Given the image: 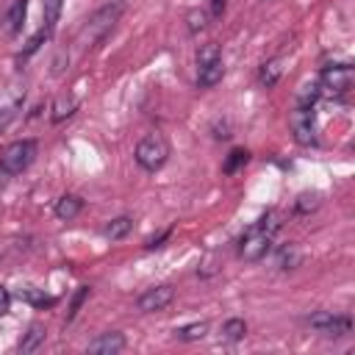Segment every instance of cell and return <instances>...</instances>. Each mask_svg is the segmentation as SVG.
<instances>
[{
    "label": "cell",
    "instance_id": "cell-13",
    "mask_svg": "<svg viewBox=\"0 0 355 355\" xmlns=\"http://www.w3.org/2000/svg\"><path fill=\"white\" fill-rule=\"evenodd\" d=\"M25 11H28V0H14V3H11L8 14H6V19H3V28H6V33H11V36H14V33L22 28Z\"/></svg>",
    "mask_w": 355,
    "mask_h": 355
},
{
    "label": "cell",
    "instance_id": "cell-17",
    "mask_svg": "<svg viewBox=\"0 0 355 355\" xmlns=\"http://www.w3.org/2000/svg\"><path fill=\"white\" fill-rule=\"evenodd\" d=\"M280 75H283L280 58H272V61H266V64L261 67V83H263L266 89H272V86L280 80Z\"/></svg>",
    "mask_w": 355,
    "mask_h": 355
},
{
    "label": "cell",
    "instance_id": "cell-12",
    "mask_svg": "<svg viewBox=\"0 0 355 355\" xmlns=\"http://www.w3.org/2000/svg\"><path fill=\"white\" fill-rule=\"evenodd\" d=\"M80 211H83V200L75 197V194H64V197L55 202V216H58L61 222H72Z\"/></svg>",
    "mask_w": 355,
    "mask_h": 355
},
{
    "label": "cell",
    "instance_id": "cell-20",
    "mask_svg": "<svg viewBox=\"0 0 355 355\" xmlns=\"http://www.w3.org/2000/svg\"><path fill=\"white\" fill-rule=\"evenodd\" d=\"M205 330H208V324H205V322H194V324L178 327V330H175V338H180V341H197V338H202V336H205Z\"/></svg>",
    "mask_w": 355,
    "mask_h": 355
},
{
    "label": "cell",
    "instance_id": "cell-11",
    "mask_svg": "<svg viewBox=\"0 0 355 355\" xmlns=\"http://www.w3.org/2000/svg\"><path fill=\"white\" fill-rule=\"evenodd\" d=\"M222 75H225V64H222V58L208 61V64H197V86H202V89L216 86V83L222 80Z\"/></svg>",
    "mask_w": 355,
    "mask_h": 355
},
{
    "label": "cell",
    "instance_id": "cell-27",
    "mask_svg": "<svg viewBox=\"0 0 355 355\" xmlns=\"http://www.w3.org/2000/svg\"><path fill=\"white\" fill-rule=\"evenodd\" d=\"M8 305H11V294H8L6 286H0V316L8 311Z\"/></svg>",
    "mask_w": 355,
    "mask_h": 355
},
{
    "label": "cell",
    "instance_id": "cell-24",
    "mask_svg": "<svg viewBox=\"0 0 355 355\" xmlns=\"http://www.w3.org/2000/svg\"><path fill=\"white\" fill-rule=\"evenodd\" d=\"M86 297H89V286H80V288H78V294H75V300H72V305H69V313H67V319H69V322L75 319V313H78V308L83 305V300H86Z\"/></svg>",
    "mask_w": 355,
    "mask_h": 355
},
{
    "label": "cell",
    "instance_id": "cell-21",
    "mask_svg": "<svg viewBox=\"0 0 355 355\" xmlns=\"http://www.w3.org/2000/svg\"><path fill=\"white\" fill-rule=\"evenodd\" d=\"M216 58H222V50H219L216 42H208L197 50V64H208V61H216Z\"/></svg>",
    "mask_w": 355,
    "mask_h": 355
},
{
    "label": "cell",
    "instance_id": "cell-10",
    "mask_svg": "<svg viewBox=\"0 0 355 355\" xmlns=\"http://www.w3.org/2000/svg\"><path fill=\"white\" fill-rule=\"evenodd\" d=\"M125 336L122 333H100L94 341H89V347H86V352H92V355H116V352H122L125 349Z\"/></svg>",
    "mask_w": 355,
    "mask_h": 355
},
{
    "label": "cell",
    "instance_id": "cell-4",
    "mask_svg": "<svg viewBox=\"0 0 355 355\" xmlns=\"http://www.w3.org/2000/svg\"><path fill=\"white\" fill-rule=\"evenodd\" d=\"M122 11H125V3H119V0H116V3H108V6H103V8H97V11L89 17L86 28H83V39H86L89 44L103 42V39L114 31V25L119 22Z\"/></svg>",
    "mask_w": 355,
    "mask_h": 355
},
{
    "label": "cell",
    "instance_id": "cell-23",
    "mask_svg": "<svg viewBox=\"0 0 355 355\" xmlns=\"http://www.w3.org/2000/svg\"><path fill=\"white\" fill-rule=\"evenodd\" d=\"M316 205H319V194H316V191H313V194L305 191V194H300L297 202H294V208H297L300 214H308V211H313Z\"/></svg>",
    "mask_w": 355,
    "mask_h": 355
},
{
    "label": "cell",
    "instance_id": "cell-6",
    "mask_svg": "<svg viewBox=\"0 0 355 355\" xmlns=\"http://www.w3.org/2000/svg\"><path fill=\"white\" fill-rule=\"evenodd\" d=\"M352 80H355V72L349 64H327L319 75V89L333 94H347L352 89Z\"/></svg>",
    "mask_w": 355,
    "mask_h": 355
},
{
    "label": "cell",
    "instance_id": "cell-2",
    "mask_svg": "<svg viewBox=\"0 0 355 355\" xmlns=\"http://www.w3.org/2000/svg\"><path fill=\"white\" fill-rule=\"evenodd\" d=\"M169 153H172L169 139H166L161 130H153V133H147V136L136 144L133 158H136V164H139L144 172H158V169L166 164Z\"/></svg>",
    "mask_w": 355,
    "mask_h": 355
},
{
    "label": "cell",
    "instance_id": "cell-7",
    "mask_svg": "<svg viewBox=\"0 0 355 355\" xmlns=\"http://www.w3.org/2000/svg\"><path fill=\"white\" fill-rule=\"evenodd\" d=\"M311 327L313 330H319L322 336H347L349 330H352V319L349 316H338V313H333V311H319V313H313L311 319Z\"/></svg>",
    "mask_w": 355,
    "mask_h": 355
},
{
    "label": "cell",
    "instance_id": "cell-5",
    "mask_svg": "<svg viewBox=\"0 0 355 355\" xmlns=\"http://www.w3.org/2000/svg\"><path fill=\"white\" fill-rule=\"evenodd\" d=\"M288 125H291V133L300 144H316V111L313 105H297L291 114H288Z\"/></svg>",
    "mask_w": 355,
    "mask_h": 355
},
{
    "label": "cell",
    "instance_id": "cell-9",
    "mask_svg": "<svg viewBox=\"0 0 355 355\" xmlns=\"http://www.w3.org/2000/svg\"><path fill=\"white\" fill-rule=\"evenodd\" d=\"M172 300H175V288L164 283V286H153V288H147L144 294H139L136 305H139L141 313H155V311H164Z\"/></svg>",
    "mask_w": 355,
    "mask_h": 355
},
{
    "label": "cell",
    "instance_id": "cell-22",
    "mask_svg": "<svg viewBox=\"0 0 355 355\" xmlns=\"http://www.w3.org/2000/svg\"><path fill=\"white\" fill-rule=\"evenodd\" d=\"M186 19H189V31H202V28L208 25V19H211V17H208V11H205V8H191Z\"/></svg>",
    "mask_w": 355,
    "mask_h": 355
},
{
    "label": "cell",
    "instance_id": "cell-25",
    "mask_svg": "<svg viewBox=\"0 0 355 355\" xmlns=\"http://www.w3.org/2000/svg\"><path fill=\"white\" fill-rule=\"evenodd\" d=\"M22 297L31 300L33 305H53V297H42V294H36V288H25Z\"/></svg>",
    "mask_w": 355,
    "mask_h": 355
},
{
    "label": "cell",
    "instance_id": "cell-26",
    "mask_svg": "<svg viewBox=\"0 0 355 355\" xmlns=\"http://www.w3.org/2000/svg\"><path fill=\"white\" fill-rule=\"evenodd\" d=\"M225 6H227V0H208V17L219 19L225 14Z\"/></svg>",
    "mask_w": 355,
    "mask_h": 355
},
{
    "label": "cell",
    "instance_id": "cell-1",
    "mask_svg": "<svg viewBox=\"0 0 355 355\" xmlns=\"http://www.w3.org/2000/svg\"><path fill=\"white\" fill-rule=\"evenodd\" d=\"M277 227H280V222H277L275 214H266V216H261L258 222H252V225L241 233V239H239V258L247 261V263L261 261V258L269 252Z\"/></svg>",
    "mask_w": 355,
    "mask_h": 355
},
{
    "label": "cell",
    "instance_id": "cell-15",
    "mask_svg": "<svg viewBox=\"0 0 355 355\" xmlns=\"http://www.w3.org/2000/svg\"><path fill=\"white\" fill-rule=\"evenodd\" d=\"M250 161V153L244 150V147H236V150H230V155L225 158V164H222V172L225 175H236L244 164Z\"/></svg>",
    "mask_w": 355,
    "mask_h": 355
},
{
    "label": "cell",
    "instance_id": "cell-14",
    "mask_svg": "<svg viewBox=\"0 0 355 355\" xmlns=\"http://www.w3.org/2000/svg\"><path fill=\"white\" fill-rule=\"evenodd\" d=\"M130 230H133V219H130V216H116V219H111V222L103 227V236L111 239V241H116V239H125Z\"/></svg>",
    "mask_w": 355,
    "mask_h": 355
},
{
    "label": "cell",
    "instance_id": "cell-19",
    "mask_svg": "<svg viewBox=\"0 0 355 355\" xmlns=\"http://www.w3.org/2000/svg\"><path fill=\"white\" fill-rule=\"evenodd\" d=\"M300 261H302V255H300V250H297L294 244L280 247V252H277V266H280V269H294Z\"/></svg>",
    "mask_w": 355,
    "mask_h": 355
},
{
    "label": "cell",
    "instance_id": "cell-18",
    "mask_svg": "<svg viewBox=\"0 0 355 355\" xmlns=\"http://www.w3.org/2000/svg\"><path fill=\"white\" fill-rule=\"evenodd\" d=\"M42 341H44V327H42V324H31V330H28L25 338L19 341V352H33Z\"/></svg>",
    "mask_w": 355,
    "mask_h": 355
},
{
    "label": "cell",
    "instance_id": "cell-8",
    "mask_svg": "<svg viewBox=\"0 0 355 355\" xmlns=\"http://www.w3.org/2000/svg\"><path fill=\"white\" fill-rule=\"evenodd\" d=\"M22 100H25V86L19 80H14L6 89H0V128H6L17 116Z\"/></svg>",
    "mask_w": 355,
    "mask_h": 355
},
{
    "label": "cell",
    "instance_id": "cell-16",
    "mask_svg": "<svg viewBox=\"0 0 355 355\" xmlns=\"http://www.w3.org/2000/svg\"><path fill=\"white\" fill-rule=\"evenodd\" d=\"M219 333H222L225 341H241L247 336V322L244 319H227Z\"/></svg>",
    "mask_w": 355,
    "mask_h": 355
},
{
    "label": "cell",
    "instance_id": "cell-3",
    "mask_svg": "<svg viewBox=\"0 0 355 355\" xmlns=\"http://www.w3.org/2000/svg\"><path fill=\"white\" fill-rule=\"evenodd\" d=\"M36 153H39V144L33 139H17V141L6 144L0 153V172H6V175L25 172L36 161Z\"/></svg>",
    "mask_w": 355,
    "mask_h": 355
}]
</instances>
